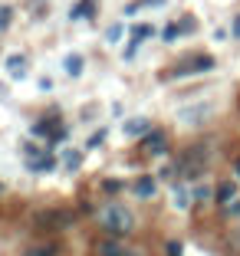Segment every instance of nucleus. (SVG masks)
I'll use <instances>...</instances> for the list:
<instances>
[{
    "instance_id": "27",
    "label": "nucleus",
    "mask_w": 240,
    "mask_h": 256,
    "mask_svg": "<svg viewBox=\"0 0 240 256\" xmlns=\"http://www.w3.org/2000/svg\"><path fill=\"white\" fill-rule=\"evenodd\" d=\"M233 36L240 40V16H237V20H233Z\"/></svg>"
},
{
    "instance_id": "29",
    "label": "nucleus",
    "mask_w": 240,
    "mask_h": 256,
    "mask_svg": "<svg viewBox=\"0 0 240 256\" xmlns=\"http://www.w3.org/2000/svg\"><path fill=\"white\" fill-rule=\"evenodd\" d=\"M233 171H237V178H240V161H237V164H233Z\"/></svg>"
},
{
    "instance_id": "18",
    "label": "nucleus",
    "mask_w": 240,
    "mask_h": 256,
    "mask_svg": "<svg viewBox=\"0 0 240 256\" xmlns=\"http://www.w3.org/2000/svg\"><path fill=\"white\" fill-rule=\"evenodd\" d=\"M227 246H230V250H233V253H237V256H240V230H233V234H230V236H227Z\"/></svg>"
},
{
    "instance_id": "21",
    "label": "nucleus",
    "mask_w": 240,
    "mask_h": 256,
    "mask_svg": "<svg viewBox=\"0 0 240 256\" xmlns=\"http://www.w3.org/2000/svg\"><path fill=\"white\" fill-rule=\"evenodd\" d=\"M191 194H194V200H207V197H210V190L204 188V184H197V188L191 190Z\"/></svg>"
},
{
    "instance_id": "24",
    "label": "nucleus",
    "mask_w": 240,
    "mask_h": 256,
    "mask_svg": "<svg viewBox=\"0 0 240 256\" xmlns=\"http://www.w3.org/2000/svg\"><path fill=\"white\" fill-rule=\"evenodd\" d=\"M168 256H181V243H178V240L168 243Z\"/></svg>"
},
{
    "instance_id": "9",
    "label": "nucleus",
    "mask_w": 240,
    "mask_h": 256,
    "mask_svg": "<svg viewBox=\"0 0 240 256\" xmlns=\"http://www.w3.org/2000/svg\"><path fill=\"white\" fill-rule=\"evenodd\" d=\"M171 200H174V207H181V210H188L191 207V200H194V194H191L184 184H174L171 188Z\"/></svg>"
},
{
    "instance_id": "7",
    "label": "nucleus",
    "mask_w": 240,
    "mask_h": 256,
    "mask_svg": "<svg viewBox=\"0 0 240 256\" xmlns=\"http://www.w3.org/2000/svg\"><path fill=\"white\" fill-rule=\"evenodd\" d=\"M122 132L128 138H138V135H148L151 125H148V118H128V122H122Z\"/></svg>"
},
{
    "instance_id": "12",
    "label": "nucleus",
    "mask_w": 240,
    "mask_h": 256,
    "mask_svg": "<svg viewBox=\"0 0 240 256\" xmlns=\"http://www.w3.org/2000/svg\"><path fill=\"white\" fill-rule=\"evenodd\" d=\"M30 171L33 174H50V171H56V158L53 154H43V158H37V161H30Z\"/></svg>"
},
{
    "instance_id": "23",
    "label": "nucleus",
    "mask_w": 240,
    "mask_h": 256,
    "mask_svg": "<svg viewBox=\"0 0 240 256\" xmlns=\"http://www.w3.org/2000/svg\"><path fill=\"white\" fill-rule=\"evenodd\" d=\"M102 188H105V190H109V194H119V190H122V184H119V181H105V184H102Z\"/></svg>"
},
{
    "instance_id": "13",
    "label": "nucleus",
    "mask_w": 240,
    "mask_h": 256,
    "mask_svg": "<svg viewBox=\"0 0 240 256\" xmlns=\"http://www.w3.org/2000/svg\"><path fill=\"white\" fill-rule=\"evenodd\" d=\"M83 66H86V62H83V56H79V53H69L66 56V72L69 76H83Z\"/></svg>"
},
{
    "instance_id": "4",
    "label": "nucleus",
    "mask_w": 240,
    "mask_h": 256,
    "mask_svg": "<svg viewBox=\"0 0 240 256\" xmlns=\"http://www.w3.org/2000/svg\"><path fill=\"white\" fill-rule=\"evenodd\" d=\"M96 256H138L135 250H128L125 243H119V240H102L96 246Z\"/></svg>"
},
{
    "instance_id": "5",
    "label": "nucleus",
    "mask_w": 240,
    "mask_h": 256,
    "mask_svg": "<svg viewBox=\"0 0 240 256\" xmlns=\"http://www.w3.org/2000/svg\"><path fill=\"white\" fill-rule=\"evenodd\" d=\"M7 72H10V79H23V76L30 72V62H27V56L10 53V56H7Z\"/></svg>"
},
{
    "instance_id": "25",
    "label": "nucleus",
    "mask_w": 240,
    "mask_h": 256,
    "mask_svg": "<svg viewBox=\"0 0 240 256\" xmlns=\"http://www.w3.org/2000/svg\"><path fill=\"white\" fill-rule=\"evenodd\" d=\"M53 89V79H46V76H43V79H40V92H50Z\"/></svg>"
},
{
    "instance_id": "6",
    "label": "nucleus",
    "mask_w": 240,
    "mask_h": 256,
    "mask_svg": "<svg viewBox=\"0 0 240 256\" xmlns=\"http://www.w3.org/2000/svg\"><path fill=\"white\" fill-rule=\"evenodd\" d=\"M204 118H210V106L204 102V106H191L181 112V122H188V125H201Z\"/></svg>"
},
{
    "instance_id": "17",
    "label": "nucleus",
    "mask_w": 240,
    "mask_h": 256,
    "mask_svg": "<svg viewBox=\"0 0 240 256\" xmlns=\"http://www.w3.org/2000/svg\"><path fill=\"white\" fill-rule=\"evenodd\" d=\"M92 14V7H89V4H79V7H73V10H69V16H73V20H79V16H89Z\"/></svg>"
},
{
    "instance_id": "26",
    "label": "nucleus",
    "mask_w": 240,
    "mask_h": 256,
    "mask_svg": "<svg viewBox=\"0 0 240 256\" xmlns=\"http://www.w3.org/2000/svg\"><path fill=\"white\" fill-rule=\"evenodd\" d=\"M142 7H165V0H142Z\"/></svg>"
},
{
    "instance_id": "16",
    "label": "nucleus",
    "mask_w": 240,
    "mask_h": 256,
    "mask_svg": "<svg viewBox=\"0 0 240 256\" xmlns=\"http://www.w3.org/2000/svg\"><path fill=\"white\" fill-rule=\"evenodd\" d=\"M105 142V128H99V132H92L89 142H86V148H99V144Z\"/></svg>"
},
{
    "instance_id": "2",
    "label": "nucleus",
    "mask_w": 240,
    "mask_h": 256,
    "mask_svg": "<svg viewBox=\"0 0 240 256\" xmlns=\"http://www.w3.org/2000/svg\"><path fill=\"white\" fill-rule=\"evenodd\" d=\"M207 69H214V56H194V60L181 62L174 69V76H194V72H207Z\"/></svg>"
},
{
    "instance_id": "19",
    "label": "nucleus",
    "mask_w": 240,
    "mask_h": 256,
    "mask_svg": "<svg viewBox=\"0 0 240 256\" xmlns=\"http://www.w3.org/2000/svg\"><path fill=\"white\" fill-rule=\"evenodd\" d=\"M105 36H109V43H119V36H122V26H119V23H112V26H109V33H105Z\"/></svg>"
},
{
    "instance_id": "8",
    "label": "nucleus",
    "mask_w": 240,
    "mask_h": 256,
    "mask_svg": "<svg viewBox=\"0 0 240 256\" xmlns=\"http://www.w3.org/2000/svg\"><path fill=\"white\" fill-rule=\"evenodd\" d=\"M233 197H237V184H233V181H224V184H217V190H214V200H217L220 207L233 204Z\"/></svg>"
},
{
    "instance_id": "15",
    "label": "nucleus",
    "mask_w": 240,
    "mask_h": 256,
    "mask_svg": "<svg viewBox=\"0 0 240 256\" xmlns=\"http://www.w3.org/2000/svg\"><path fill=\"white\" fill-rule=\"evenodd\" d=\"M63 161H66L69 171H76V168L83 164V151H66V158H63Z\"/></svg>"
},
{
    "instance_id": "20",
    "label": "nucleus",
    "mask_w": 240,
    "mask_h": 256,
    "mask_svg": "<svg viewBox=\"0 0 240 256\" xmlns=\"http://www.w3.org/2000/svg\"><path fill=\"white\" fill-rule=\"evenodd\" d=\"M10 26V7H0V33Z\"/></svg>"
},
{
    "instance_id": "11",
    "label": "nucleus",
    "mask_w": 240,
    "mask_h": 256,
    "mask_svg": "<svg viewBox=\"0 0 240 256\" xmlns=\"http://www.w3.org/2000/svg\"><path fill=\"white\" fill-rule=\"evenodd\" d=\"M145 148H148L151 154H165L168 142H165V135H161V132H148V135H145Z\"/></svg>"
},
{
    "instance_id": "10",
    "label": "nucleus",
    "mask_w": 240,
    "mask_h": 256,
    "mask_svg": "<svg viewBox=\"0 0 240 256\" xmlns=\"http://www.w3.org/2000/svg\"><path fill=\"white\" fill-rule=\"evenodd\" d=\"M155 190H158V181H155V178H148V174L135 181V194L142 197V200H148V197H155Z\"/></svg>"
},
{
    "instance_id": "14",
    "label": "nucleus",
    "mask_w": 240,
    "mask_h": 256,
    "mask_svg": "<svg viewBox=\"0 0 240 256\" xmlns=\"http://www.w3.org/2000/svg\"><path fill=\"white\" fill-rule=\"evenodd\" d=\"M181 33H184V30H181V23H168L165 30H161V40H165V43H174Z\"/></svg>"
},
{
    "instance_id": "28",
    "label": "nucleus",
    "mask_w": 240,
    "mask_h": 256,
    "mask_svg": "<svg viewBox=\"0 0 240 256\" xmlns=\"http://www.w3.org/2000/svg\"><path fill=\"white\" fill-rule=\"evenodd\" d=\"M30 256H46V250H33V253Z\"/></svg>"
},
{
    "instance_id": "22",
    "label": "nucleus",
    "mask_w": 240,
    "mask_h": 256,
    "mask_svg": "<svg viewBox=\"0 0 240 256\" xmlns=\"http://www.w3.org/2000/svg\"><path fill=\"white\" fill-rule=\"evenodd\" d=\"M224 210H227V217H240V200H233V204H227Z\"/></svg>"
},
{
    "instance_id": "3",
    "label": "nucleus",
    "mask_w": 240,
    "mask_h": 256,
    "mask_svg": "<svg viewBox=\"0 0 240 256\" xmlns=\"http://www.w3.org/2000/svg\"><path fill=\"white\" fill-rule=\"evenodd\" d=\"M148 36H155V26H151V23H135V26H132V43L125 46V60H132L138 43H145Z\"/></svg>"
},
{
    "instance_id": "1",
    "label": "nucleus",
    "mask_w": 240,
    "mask_h": 256,
    "mask_svg": "<svg viewBox=\"0 0 240 256\" xmlns=\"http://www.w3.org/2000/svg\"><path fill=\"white\" fill-rule=\"evenodd\" d=\"M99 224H102L109 234H128V230L135 226V217H132V210H128V207L112 204V207L99 210Z\"/></svg>"
}]
</instances>
